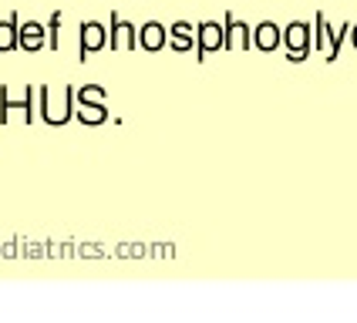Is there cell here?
Returning <instances> with one entry per match:
<instances>
[{"mask_svg":"<svg viewBox=\"0 0 357 323\" xmlns=\"http://www.w3.org/2000/svg\"><path fill=\"white\" fill-rule=\"evenodd\" d=\"M81 104H101V98H105V91H101V88H95V84H91V88H81Z\"/></svg>","mask_w":357,"mask_h":323,"instance_id":"5bb4252c","label":"cell"},{"mask_svg":"<svg viewBox=\"0 0 357 323\" xmlns=\"http://www.w3.org/2000/svg\"><path fill=\"white\" fill-rule=\"evenodd\" d=\"M250 44H253V27L243 24L233 10H226L222 14V47L226 51H246Z\"/></svg>","mask_w":357,"mask_h":323,"instance_id":"7a4b0ae2","label":"cell"},{"mask_svg":"<svg viewBox=\"0 0 357 323\" xmlns=\"http://www.w3.org/2000/svg\"><path fill=\"white\" fill-rule=\"evenodd\" d=\"M347 38H351V44H354V51H357V24H351V34Z\"/></svg>","mask_w":357,"mask_h":323,"instance_id":"9a60e30c","label":"cell"},{"mask_svg":"<svg viewBox=\"0 0 357 323\" xmlns=\"http://www.w3.org/2000/svg\"><path fill=\"white\" fill-rule=\"evenodd\" d=\"M169 44H172V51H192L196 47V27L189 20H176L169 27Z\"/></svg>","mask_w":357,"mask_h":323,"instance_id":"5b68a950","label":"cell"},{"mask_svg":"<svg viewBox=\"0 0 357 323\" xmlns=\"http://www.w3.org/2000/svg\"><path fill=\"white\" fill-rule=\"evenodd\" d=\"M17 44L20 47H27V51H38L40 44H44V27L34 24V20H31V24H24V27L17 31Z\"/></svg>","mask_w":357,"mask_h":323,"instance_id":"9c48e42d","label":"cell"},{"mask_svg":"<svg viewBox=\"0 0 357 323\" xmlns=\"http://www.w3.org/2000/svg\"><path fill=\"white\" fill-rule=\"evenodd\" d=\"M347 34H351V24H340L337 31H331V40H327V61H337L340 58V47H344Z\"/></svg>","mask_w":357,"mask_h":323,"instance_id":"30bf717a","label":"cell"},{"mask_svg":"<svg viewBox=\"0 0 357 323\" xmlns=\"http://www.w3.org/2000/svg\"><path fill=\"white\" fill-rule=\"evenodd\" d=\"M165 27H162L159 20H149V24H142V31H139V44L145 47V51H162L165 47Z\"/></svg>","mask_w":357,"mask_h":323,"instance_id":"8992f818","label":"cell"},{"mask_svg":"<svg viewBox=\"0 0 357 323\" xmlns=\"http://www.w3.org/2000/svg\"><path fill=\"white\" fill-rule=\"evenodd\" d=\"M222 51V24L216 20H202L196 27V58L206 61V54Z\"/></svg>","mask_w":357,"mask_h":323,"instance_id":"3957f363","label":"cell"},{"mask_svg":"<svg viewBox=\"0 0 357 323\" xmlns=\"http://www.w3.org/2000/svg\"><path fill=\"white\" fill-rule=\"evenodd\" d=\"M101 44H105V27L95 24V20L81 24V54L88 58V51H98Z\"/></svg>","mask_w":357,"mask_h":323,"instance_id":"ba28073f","label":"cell"},{"mask_svg":"<svg viewBox=\"0 0 357 323\" xmlns=\"http://www.w3.org/2000/svg\"><path fill=\"white\" fill-rule=\"evenodd\" d=\"M112 47H139V34L132 24L121 17H112Z\"/></svg>","mask_w":357,"mask_h":323,"instance_id":"52a82bcc","label":"cell"},{"mask_svg":"<svg viewBox=\"0 0 357 323\" xmlns=\"http://www.w3.org/2000/svg\"><path fill=\"white\" fill-rule=\"evenodd\" d=\"M327 40H331V24H327L324 14H317V17H314V47H317V51H327Z\"/></svg>","mask_w":357,"mask_h":323,"instance_id":"8fae6325","label":"cell"},{"mask_svg":"<svg viewBox=\"0 0 357 323\" xmlns=\"http://www.w3.org/2000/svg\"><path fill=\"white\" fill-rule=\"evenodd\" d=\"M253 47L263 51V54L283 47V27H277L273 20H259L257 27H253Z\"/></svg>","mask_w":357,"mask_h":323,"instance_id":"277c9868","label":"cell"},{"mask_svg":"<svg viewBox=\"0 0 357 323\" xmlns=\"http://www.w3.org/2000/svg\"><path fill=\"white\" fill-rule=\"evenodd\" d=\"M283 47H287V61L290 64L307 61V54L314 51V27L303 24V20H290L283 27Z\"/></svg>","mask_w":357,"mask_h":323,"instance_id":"6da1fadb","label":"cell"},{"mask_svg":"<svg viewBox=\"0 0 357 323\" xmlns=\"http://www.w3.org/2000/svg\"><path fill=\"white\" fill-rule=\"evenodd\" d=\"M10 47H17V20H3L0 24V51H10Z\"/></svg>","mask_w":357,"mask_h":323,"instance_id":"7c38bea8","label":"cell"},{"mask_svg":"<svg viewBox=\"0 0 357 323\" xmlns=\"http://www.w3.org/2000/svg\"><path fill=\"white\" fill-rule=\"evenodd\" d=\"M81 121H105V108L101 104H81Z\"/></svg>","mask_w":357,"mask_h":323,"instance_id":"4fadbf2b","label":"cell"}]
</instances>
